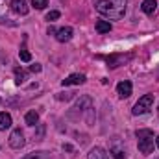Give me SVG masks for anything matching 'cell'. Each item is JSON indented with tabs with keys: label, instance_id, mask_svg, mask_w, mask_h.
<instances>
[{
	"label": "cell",
	"instance_id": "obj_1",
	"mask_svg": "<svg viewBox=\"0 0 159 159\" xmlns=\"http://www.w3.org/2000/svg\"><path fill=\"white\" fill-rule=\"evenodd\" d=\"M126 4L128 0H94V7L100 15L119 20L126 13Z\"/></svg>",
	"mask_w": 159,
	"mask_h": 159
},
{
	"label": "cell",
	"instance_id": "obj_2",
	"mask_svg": "<svg viewBox=\"0 0 159 159\" xmlns=\"http://www.w3.org/2000/svg\"><path fill=\"white\" fill-rule=\"evenodd\" d=\"M137 146L139 152L148 156L154 152V131L152 129H139L137 131Z\"/></svg>",
	"mask_w": 159,
	"mask_h": 159
},
{
	"label": "cell",
	"instance_id": "obj_3",
	"mask_svg": "<svg viewBox=\"0 0 159 159\" xmlns=\"http://www.w3.org/2000/svg\"><path fill=\"white\" fill-rule=\"evenodd\" d=\"M72 109L80 111V113H87V122L93 124V100H91V96H87V94L80 96V100H76Z\"/></svg>",
	"mask_w": 159,
	"mask_h": 159
},
{
	"label": "cell",
	"instance_id": "obj_4",
	"mask_svg": "<svg viewBox=\"0 0 159 159\" xmlns=\"http://www.w3.org/2000/svg\"><path fill=\"white\" fill-rule=\"evenodd\" d=\"M152 106H154V94H144L133 106V115H144L152 109Z\"/></svg>",
	"mask_w": 159,
	"mask_h": 159
},
{
	"label": "cell",
	"instance_id": "obj_5",
	"mask_svg": "<svg viewBox=\"0 0 159 159\" xmlns=\"http://www.w3.org/2000/svg\"><path fill=\"white\" fill-rule=\"evenodd\" d=\"M133 59V54H111L106 57V63L109 69H117L120 65H126Z\"/></svg>",
	"mask_w": 159,
	"mask_h": 159
},
{
	"label": "cell",
	"instance_id": "obj_6",
	"mask_svg": "<svg viewBox=\"0 0 159 159\" xmlns=\"http://www.w3.org/2000/svg\"><path fill=\"white\" fill-rule=\"evenodd\" d=\"M24 133L20 131V128H17V129H13L11 131V135H9V146L11 148H15V150H20L22 146H24Z\"/></svg>",
	"mask_w": 159,
	"mask_h": 159
},
{
	"label": "cell",
	"instance_id": "obj_7",
	"mask_svg": "<svg viewBox=\"0 0 159 159\" xmlns=\"http://www.w3.org/2000/svg\"><path fill=\"white\" fill-rule=\"evenodd\" d=\"M109 150H111V154H113V157H115V159H124V157H126V148H124V143L120 141L119 137H115V139L111 141Z\"/></svg>",
	"mask_w": 159,
	"mask_h": 159
},
{
	"label": "cell",
	"instance_id": "obj_8",
	"mask_svg": "<svg viewBox=\"0 0 159 159\" xmlns=\"http://www.w3.org/2000/svg\"><path fill=\"white\" fill-rule=\"evenodd\" d=\"M72 35H74V30H72L70 26L59 28V30L56 32V39L59 41V43H67V41H70L72 39Z\"/></svg>",
	"mask_w": 159,
	"mask_h": 159
},
{
	"label": "cell",
	"instance_id": "obj_9",
	"mask_svg": "<svg viewBox=\"0 0 159 159\" xmlns=\"http://www.w3.org/2000/svg\"><path fill=\"white\" fill-rule=\"evenodd\" d=\"M81 83H85V74H70L69 78H65L61 81V85L63 87H69V85H81Z\"/></svg>",
	"mask_w": 159,
	"mask_h": 159
},
{
	"label": "cell",
	"instance_id": "obj_10",
	"mask_svg": "<svg viewBox=\"0 0 159 159\" xmlns=\"http://www.w3.org/2000/svg\"><path fill=\"white\" fill-rule=\"evenodd\" d=\"M131 89H133V85H131V81H128V80L120 81L119 85H117V93H119L120 98H128V96L131 94Z\"/></svg>",
	"mask_w": 159,
	"mask_h": 159
},
{
	"label": "cell",
	"instance_id": "obj_11",
	"mask_svg": "<svg viewBox=\"0 0 159 159\" xmlns=\"http://www.w3.org/2000/svg\"><path fill=\"white\" fill-rule=\"evenodd\" d=\"M11 9L17 15H26L28 13V4H26V0H11Z\"/></svg>",
	"mask_w": 159,
	"mask_h": 159
},
{
	"label": "cell",
	"instance_id": "obj_12",
	"mask_svg": "<svg viewBox=\"0 0 159 159\" xmlns=\"http://www.w3.org/2000/svg\"><path fill=\"white\" fill-rule=\"evenodd\" d=\"M89 159H109V156H107V152H106L104 148L94 146V148L89 152Z\"/></svg>",
	"mask_w": 159,
	"mask_h": 159
},
{
	"label": "cell",
	"instance_id": "obj_13",
	"mask_svg": "<svg viewBox=\"0 0 159 159\" xmlns=\"http://www.w3.org/2000/svg\"><path fill=\"white\" fill-rule=\"evenodd\" d=\"M156 7H157V2H156V0H144L143 6H141V9H143L146 15H152V13L156 11Z\"/></svg>",
	"mask_w": 159,
	"mask_h": 159
},
{
	"label": "cell",
	"instance_id": "obj_14",
	"mask_svg": "<svg viewBox=\"0 0 159 159\" xmlns=\"http://www.w3.org/2000/svg\"><path fill=\"white\" fill-rule=\"evenodd\" d=\"M111 28H113V26H111L109 20H98V22H96V32H98V34H109Z\"/></svg>",
	"mask_w": 159,
	"mask_h": 159
},
{
	"label": "cell",
	"instance_id": "obj_15",
	"mask_svg": "<svg viewBox=\"0 0 159 159\" xmlns=\"http://www.w3.org/2000/svg\"><path fill=\"white\" fill-rule=\"evenodd\" d=\"M11 126V115L9 113H0V131H6Z\"/></svg>",
	"mask_w": 159,
	"mask_h": 159
},
{
	"label": "cell",
	"instance_id": "obj_16",
	"mask_svg": "<svg viewBox=\"0 0 159 159\" xmlns=\"http://www.w3.org/2000/svg\"><path fill=\"white\" fill-rule=\"evenodd\" d=\"M24 119H26V124H28V126H37V124H39V115H37V111H28Z\"/></svg>",
	"mask_w": 159,
	"mask_h": 159
},
{
	"label": "cell",
	"instance_id": "obj_17",
	"mask_svg": "<svg viewBox=\"0 0 159 159\" xmlns=\"http://www.w3.org/2000/svg\"><path fill=\"white\" fill-rule=\"evenodd\" d=\"M26 80H28V72H26V70H22V69H15V83H17V85L24 83Z\"/></svg>",
	"mask_w": 159,
	"mask_h": 159
},
{
	"label": "cell",
	"instance_id": "obj_18",
	"mask_svg": "<svg viewBox=\"0 0 159 159\" xmlns=\"http://www.w3.org/2000/svg\"><path fill=\"white\" fill-rule=\"evenodd\" d=\"M22 159H50V154L48 152H32V154H28L26 157H22Z\"/></svg>",
	"mask_w": 159,
	"mask_h": 159
},
{
	"label": "cell",
	"instance_id": "obj_19",
	"mask_svg": "<svg viewBox=\"0 0 159 159\" xmlns=\"http://www.w3.org/2000/svg\"><path fill=\"white\" fill-rule=\"evenodd\" d=\"M19 57H20V61H24V63H28V61H32V54L22 46L20 50H19Z\"/></svg>",
	"mask_w": 159,
	"mask_h": 159
},
{
	"label": "cell",
	"instance_id": "obj_20",
	"mask_svg": "<svg viewBox=\"0 0 159 159\" xmlns=\"http://www.w3.org/2000/svg\"><path fill=\"white\" fill-rule=\"evenodd\" d=\"M32 4H34V7H35V9H43V7H46L48 0H32Z\"/></svg>",
	"mask_w": 159,
	"mask_h": 159
},
{
	"label": "cell",
	"instance_id": "obj_21",
	"mask_svg": "<svg viewBox=\"0 0 159 159\" xmlns=\"http://www.w3.org/2000/svg\"><path fill=\"white\" fill-rule=\"evenodd\" d=\"M59 19V11H50V13H46V20L48 22H54V20H57Z\"/></svg>",
	"mask_w": 159,
	"mask_h": 159
},
{
	"label": "cell",
	"instance_id": "obj_22",
	"mask_svg": "<svg viewBox=\"0 0 159 159\" xmlns=\"http://www.w3.org/2000/svg\"><path fill=\"white\" fill-rule=\"evenodd\" d=\"M74 94H76V93H59V94H56V98H57V100H70Z\"/></svg>",
	"mask_w": 159,
	"mask_h": 159
},
{
	"label": "cell",
	"instance_id": "obj_23",
	"mask_svg": "<svg viewBox=\"0 0 159 159\" xmlns=\"http://www.w3.org/2000/svg\"><path fill=\"white\" fill-rule=\"evenodd\" d=\"M43 137H44V126H39V131H37L35 139H37V141H43Z\"/></svg>",
	"mask_w": 159,
	"mask_h": 159
},
{
	"label": "cell",
	"instance_id": "obj_24",
	"mask_svg": "<svg viewBox=\"0 0 159 159\" xmlns=\"http://www.w3.org/2000/svg\"><path fill=\"white\" fill-rule=\"evenodd\" d=\"M41 69H43V67H41L39 63H34V65L30 67V70H32V72H41Z\"/></svg>",
	"mask_w": 159,
	"mask_h": 159
},
{
	"label": "cell",
	"instance_id": "obj_25",
	"mask_svg": "<svg viewBox=\"0 0 159 159\" xmlns=\"http://www.w3.org/2000/svg\"><path fill=\"white\" fill-rule=\"evenodd\" d=\"M63 150H65V152H72L74 148H72V144H63Z\"/></svg>",
	"mask_w": 159,
	"mask_h": 159
},
{
	"label": "cell",
	"instance_id": "obj_26",
	"mask_svg": "<svg viewBox=\"0 0 159 159\" xmlns=\"http://www.w3.org/2000/svg\"><path fill=\"white\" fill-rule=\"evenodd\" d=\"M56 32H57V30H56L54 26H50V28H48V35H56Z\"/></svg>",
	"mask_w": 159,
	"mask_h": 159
},
{
	"label": "cell",
	"instance_id": "obj_27",
	"mask_svg": "<svg viewBox=\"0 0 159 159\" xmlns=\"http://www.w3.org/2000/svg\"><path fill=\"white\" fill-rule=\"evenodd\" d=\"M156 146L159 148V135H157V139H156Z\"/></svg>",
	"mask_w": 159,
	"mask_h": 159
}]
</instances>
